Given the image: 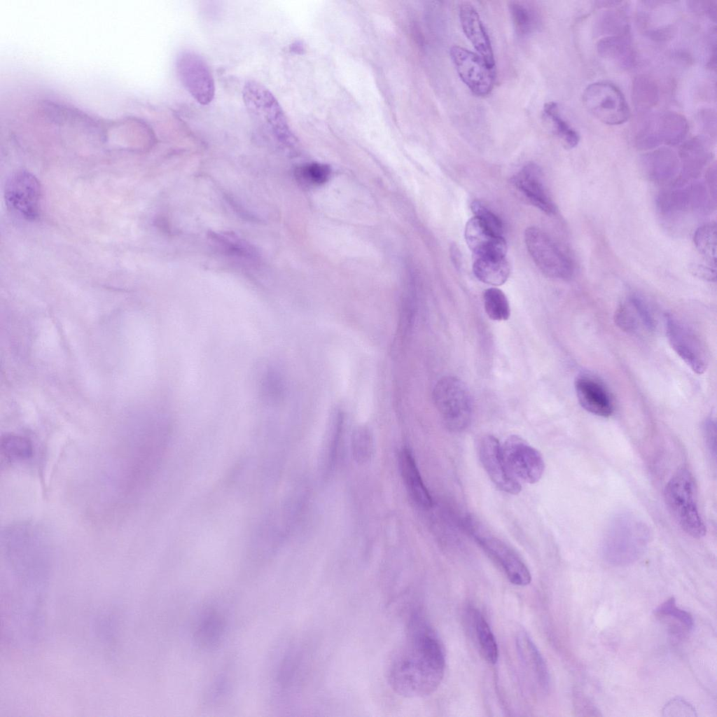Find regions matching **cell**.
Here are the masks:
<instances>
[{"label": "cell", "instance_id": "cell-30", "mask_svg": "<svg viewBox=\"0 0 717 717\" xmlns=\"http://www.w3.org/2000/svg\"><path fill=\"white\" fill-rule=\"evenodd\" d=\"M473 626L480 651L485 660L494 664L498 661L499 649L495 636L484 616L478 611L473 613Z\"/></svg>", "mask_w": 717, "mask_h": 717}, {"label": "cell", "instance_id": "cell-5", "mask_svg": "<svg viewBox=\"0 0 717 717\" xmlns=\"http://www.w3.org/2000/svg\"><path fill=\"white\" fill-rule=\"evenodd\" d=\"M433 397L448 429L461 431L468 426L472 416V400L461 380L451 376L443 377L436 383Z\"/></svg>", "mask_w": 717, "mask_h": 717}, {"label": "cell", "instance_id": "cell-24", "mask_svg": "<svg viewBox=\"0 0 717 717\" xmlns=\"http://www.w3.org/2000/svg\"><path fill=\"white\" fill-rule=\"evenodd\" d=\"M644 174L654 181H663L673 177L678 170L676 154L669 148H660L646 155L643 160Z\"/></svg>", "mask_w": 717, "mask_h": 717}, {"label": "cell", "instance_id": "cell-47", "mask_svg": "<svg viewBox=\"0 0 717 717\" xmlns=\"http://www.w3.org/2000/svg\"><path fill=\"white\" fill-rule=\"evenodd\" d=\"M690 271L698 278L709 281H716V270L701 264L693 263L690 266Z\"/></svg>", "mask_w": 717, "mask_h": 717}, {"label": "cell", "instance_id": "cell-19", "mask_svg": "<svg viewBox=\"0 0 717 717\" xmlns=\"http://www.w3.org/2000/svg\"><path fill=\"white\" fill-rule=\"evenodd\" d=\"M644 128L658 146H675L685 138L689 126L686 118L674 111H666L644 122Z\"/></svg>", "mask_w": 717, "mask_h": 717}, {"label": "cell", "instance_id": "cell-28", "mask_svg": "<svg viewBox=\"0 0 717 717\" xmlns=\"http://www.w3.org/2000/svg\"><path fill=\"white\" fill-rule=\"evenodd\" d=\"M682 162L683 172L691 176H695L706 164L710 153L705 140L701 137H695L685 141L679 152Z\"/></svg>", "mask_w": 717, "mask_h": 717}, {"label": "cell", "instance_id": "cell-9", "mask_svg": "<svg viewBox=\"0 0 717 717\" xmlns=\"http://www.w3.org/2000/svg\"><path fill=\"white\" fill-rule=\"evenodd\" d=\"M179 80L195 101L207 105L215 95V83L209 67L198 53L190 50L180 52L176 59Z\"/></svg>", "mask_w": 717, "mask_h": 717}, {"label": "cell", "instance_id": "cell-39", "mask_svg": "<svg viewBox=\"0 0 717 717\" xmlns=\"http://www.w3.org/2000/svg\"><path fill=\"white\" fill-rule=\"evenodd\" d=\"M654 613L658 615L671 617L678 620L688 630H690L693 627V618L691 614L677 607L676 599L673 597L657 606L654 610Z\"/></svg>", "mask_w": 717, "mask_h": 717}, {"label": "cell", "instance_id": "cell-43", "mask_svg": "<svg viewBox=\"0 0 717 717\" xmlns=\"http://www.w3.org/2000/svg\"><path fill=\"white\" fill-rule=\"evenodd\" d=\"M261 391L267 401H278L282 394V383L278 374L274 371H267L261 382Z\"/></svg>", "mask_w": 717, "mask_h": 717}, {"label": "cell", "instance_id": "cell-25", "mask_svg": "<svg viewBox=\"0 0 717 717\" xmlns=\"http://www.w3.org/2000/svg\"><path fill=\"white\" fill-rule=\"evenodd\" d=\"M597 48L601 57L623 68H629L634 63L635 55L629 34L604 36L598 41Z\"/></svg>", "mask_w": 717, "mask_h": 717}, {"label": "cell", "instance_id": "cell-7", "mask_svg": "<svg viewBox=\"0 0 717 717\" xmlns=\"http://www.w3.org/2000/svg\"><path fill=\"white\" fill-rule=\"evenodd\" d=\"M524 241L531 257L543 274L562 279L572 277L571 260L544 231L529 227L524 233Z\"/></svg>", "mask_w": 717, "mask_h": 717}, {"label": "cell", "instance_id": "cell-22", "mask_svg": "<svg viewBox=\"0 0 717 717\" xmlns=\"http://www.w3.org/2000/svg\"><path fill=\"white\" fill-rule=\"evenodd\" d=\"M225 626V620L221 613L213 608H208L197 620L193 638L201 648H214L221 643Z\"/></svg>", "mask_w": 717, "mask_h": 717}, {"label": "cell", "instance_id": "cell-20", "mask_svg": "<svg viewBox=\"0 0 717 717\" xmlns=\"http://www.w3.org/2000/svg\"><path fill=\"white\" fill-rule=\"evenodd\" d=\"M462 30L466 38L485 61L494 68L492 43L486 29L475 8L469 4H462L459 11Z\"/></svg>", "mask_w": 717, "mask_h": 717}, {"label": "cell", "instance_id": "cell-31", "mask_svg": "<svg viewBox=\"0 0 717 717\" xmlns=\"http://www.w3.org/2000/svg\"><path fill=\"white\" fill-rule=\"evenodd\" d=\"M509 11L517 34L525 36L532 33L538 25V17L533 8L521 1H512Z\"/></svg>", "mask_w": 717, "mask_h": 717}, {"label": "cell", "instance_id": "cell-23", "mask_svg": "<svg viewBox=\"0 0 717 717\" xmlns=\"http://www.w3.org/2000/svg\"><path fill=\"white\" fill-rule=\"evenodd\" d=\"M516 646L520 657L525 667L531 672L538 684L546 690L550 683V675L546 663L529 636L524 632H519Z\"/></svg>", "mask_w": 717, "mask_h": 717}, {"label": "cell", "instance_id": "cell-4", "mask_svg": "<svg viewBox=\"0 0 717 717\" xmlns=\"http://www.w3.org/2000/svg\"><path fill=\"white\" fill-rule=\"evenodd\" d=\"M244 103L263 130L279 141L291 139V131L284 112L272 92L255 81H248L243 88Z\"/></svg>", "mask_w": 717, "mask_h": 717}, {"label": "cell", "instance_id": "cell-14", "mask_svg": "<svg viewBox=\"0 0 717 717\" xmlns=\"http://www.w3.org/2000/svg\"><path fill=\"white\" fill-rule=\"evenodd\" d=\"M478 452L485 471L499 489L510 494L521 491L520 482L508 469L496 438L491 435L483 436L479 442Z\"/></svg>", "mask_w": 717, "mask_h": 717}, {"label": "cell", "instance_id": "cell-21", "mask_svg": "<svg viewBox=\"0 0 717 717\" xmlns=\"http://www.w3.org/2000/svg\"><path fill=\"white\" fill-rule=\"evenodd\" d=\"M398 464L404 484L412 501L422 508H431L432 497L422 478L414 456L409 449L403 448L400 452Z\"/></svg>", "mask_w": 717, "mask_h": 717}, {"label": "cell", "instance_id": "cell-40", "mask_svg": "<svg viewBox=\"0 0 717 717\" xmlns=\"http://www.w3.org/2000/svg\"><path fill=\"white\" fill-rule=\"evenodd\" d=\"M330 174L329 168L324 165L309 164L297 170L298 179L308 184L319 185L324 183Z\"/></svg>", "mask_w": 717, "mask_h": 717}, {"label": "cell", "instance_id": "cell-42", "mask_svg": "<svg viewBox=\"0 0 717 717\" xmlns=\"http://www.w3.org/2000/svg\"><path fill=\"white\" fill-rule=\"evenodd\" d=\"M662 716L667 717L697 716L695 707L687 700L676 697L667 702L662 710Z\"/></svg>", "mask_w": 717, "mask_h": 717}, {"label": "cell", "instance_id": "cell-1", "mask_svg": "<svg viewBox=\"0 0 717 717\" xmlns=\"http://www.w3.org/2000/svg\"><path fill=\"white\" fill-rule=\"evenodd\" d=\"M445 667L444 649L436 632L424 614L415 611L388 663V684L401 697H425L438 688Z\"/></svg>", "mask_w": 717, "mask_h": 717}, {"label": "cell", "instance_id": "cell-32", "mask_svg": "<svg viewBox=\"0 0 717 717\" xmlns=\"http://www.w3.org/2000/svg\"><path fill=\"white\" fill-rule=\"evenodd\" d=\"M1 455L7 461H23L33 454V447L29 439L15 434H8L1 438Z\"/></svg>", "mask_w": 717, "mask_h": 717}, {"label": "cell", "instance_id": "cell-10", "mask_svg": "<svg viewBox=\"0 0 717 717\" xmlns=\"http://www.w3.org/2000/svg\"><path fill=\"white\" fill-rule=\"evenodd\" d=\"M668 341L679 357L697 374L704 373L709 366V354L704 342L686 324L671 314L665 316Z\"/></svg>", "mask_w": 717, "mask_h": 717}, {"label": "cell", "instance_id": "cell-13", "mask_svg": "<svg viewBox=\"0 0 717 717\" xmlns=\"http://www.w3.org/2000/svg\"><path fill=\"white\" fill-rule=\"evenodd\" d=\"M5 200L11 210L27 220L39 216L41 187L37 179L26 171L17 172L8 179Z\"/></svg>", "mask_w": 717, "mask_h": 717}, {"label": "cell", "instance_id": "cell-27", "mask_svg": "<svg viewBox=\"0 0 717 717\" xmlns=\"http://www.w3.org/2000/svg\"><path fill=\"white\" fill-rule=\"evenodd\" d=\"M473 271L482 282L500 286L508 279L510 267L506 257H474Z\"/></svg>", "mask_w": 717, "mask_h": 717}, {"label": "cell", "instance_id": "cell-36", "mask_svg": "<svg viewBox=\"0 0 717 717\" xmlns=\"http://www.w3.org/2000/svg\"><path fill=\"white\" fill-rule=\"evenodd\" d=\"M351 450L358 463L364 464L370 460L374 453V440L369 428L361 426L354 431L351 437Z\"/></svg>", "mask_w": 717, "mask_h": 717}, {"label": "cell", "instance_id": "cell-29", "mask_svg": "<svg viewBox=\"0 0 717 717\" xmlns=\"http://www.w3.org/2000/svg\"><path fill=\"white\" fill-rule=\"evenodd\" d=\"M632 100L635 107L646 112L659 101V88L655 81L648 75L636 76L632 83Z\"/></svg>", "mask_w": 717, "mask_h": 717}, {"label": "cell", "instance_id": "cell-37", "mask_svg": "<svg viewBox=\"0 0 717 717\" xmlns=\"http://www.w3.org/2000/svg\"><path fill=\"white\" fill-rule=\"evenodd\" d=\"M599 28L604 33L613 35L629 34V26L625 16L620 11H607L599 18Z\"/></svg>", "mask_w": 717, "mask_h": 717}, {"label": "cell", "instance_id": "cell-34", "mask_svg": "<svg viewBox=\"0 0 717 717\" xmlns=\"http://www.w3.org/2000/svg\"><path fill=\"white\" fill-rule=\"evenodd\" d=\"M484 307L487 316L494 321L507 320L510 308L505 293L497 288H489L483 293Z\"/></svg>", "mask_w": 717, "mask_h": 717}, {"label": "cell", "instance_id": "cell-11", "mask_svg": "<svg viewBox=\"0 0 717 717\" xmlns=\"http://www.w3.org/2000/svg\"><path fill=\"white\" fill-rule=\"evenodd\" d=\"M501 450L508 469L519 482L534 484L541 480L545 462L538 450L522 438L512 436L501 445Z\"/></svg>", "mask_w": 717, "mask_h": 717}, {"label": "cell", "instance_id": "cell-44", "mask_svg": "<svg viewBox=\"0 0 717 717\" xmlns=\"http://www.w3.org/2000/svg\"><path fill=\"white\" fill-rule=\"evenodd\" d=\"M575 708L578 716H600V711L581 691L575 692Z\"/></svg>", "mask_w": 717, "mask_h": 717}, {"label": "cell", "instance_id": "cell-2", "mask_svg": "<svg viewBox=\"0 0 717 717\" xmlns=\"http://www.w3.org/2000/svg\"><path fill=\"white\" fill-rule=\"evenodd\" d=\"M649 529L636 515L621 513L615 515L606 531L602 555L614 566H626L636 561L649 542Z\"/></svg>", "mask_w": 717, "mask_h": 717}, {"label": "cell", "instance_id": "cell-33", "mask_svg": "<svg viewBox=\"0 0 717 717\" xmlns=\"http://www.w3.org/2000/svg\"><path fill=\"white\" fill-rule=\"evenodd\" d=\"M543 113L552 122L555 133L567 148H572L578 145L580 140L578 133L561 117L555 102L545 103Z\"/></svg>", "mask_w": 717, "mask_h": 717}, {"label": "cell", "instance_id": "cell-6", "mask_svg": "<svg viewBox=\"0 0 717 717\" xmlns=\"http://www.w3.org/2000/svg\"><path fill=\"white\" fill-rule=\"evenodd\" d=\"M465 525L475 542L501 566L511 583L525 586L531 583L528 567L511 546L485 531L473 517H467Z\"/></svg>", "mask_w": 717, "mask_h": 717}, {"label": "cell", "instance_id": "cell-8", "mask_svg": "<svg viewBox=\"0 0 717 717\" xmlns=\"http://www.w3.org/2000/svg\"><path fill=\"white\" fill-rule=\"evenodd\" d=\"M583 102L593 116L607 125H620L630 117L622 92L610 82L598 81L587 85L583 94Z\"/></svg>", "mask_w": 717, "mask_h": 717}, {"label": "cell", "instance_id": "cell-38", "mask_svg": "<svg viewBox=\"0 0 717 717\" xmlns=\"http://www.w3.org/2000/svg\"><path fill=\"white\" fill-rule=\"evenodd\" d=\"M471 210L487 228L494 234L502 236L503 226L501 219L480 202L475 200L471 203Z\"/></svg>", "mask_w": 717, "mask_h": 717}, {"label": "cell", "instance_id": "cell-46", "mask_svg": "<svg viewBox=\"0 0 717 717\" xmlns=\"http://www.w3.org/2000/svg\"><path fill=\"white\" fill-rule=\"evenodd\" d=\"M690 7L695 12L708 15L714 21L716 19V1H689Z\"/></svg>", "mask_w": 717, "mask_h": 717}, {"label": "cell", "instance_id": "cell-17", "mask_svg": "<svg viewBox=\"0 0 717 717\" xmlns=\"http://www.w3.org/2000/svg\"><path fill=\"white\" fill-rule=\"evenodd\" d=\"M614 321L616 326L627 333H636L641 328L653 331L655 322L648 305L640 297L631 295L615 309Z\"/></svg>", "mask_w": 717, "mask_h": 717}, {"label": "cell", "instance_id": "cell-18", "mask_svg": "<svg viewBox=\"0 0 717 717\" xmlns=\"http://www.w3.org/2000/svg\"><path fill=\"white\" fill-rule=\"evenodd\" d=\"M464 237L474 257H506L507 246L503 236L492 232L475 216L467 222Z\"/></svg>", "mask_w": 717, "mask_h": 717}, {"label": "cell", "instance_id": "cell-41", "mask_svg": "<svg viewBox=\"0 0 717 717\" xmlns=\"http://www.w3.org/2000/svg\"><path fill=\"white\" fill-rule=\"evenodd\" d=\"M343 416L340 412H337L334 416L329 431L327 452V465L331 466L337 455L340 439L342 431Z\"/></svg>", "mask_w": 717, "mask_h": 717}, {"label": "cell", "instance_id": "cell-45", "mask_svg": "<svg viewBox=\"0 0 717 717\" xmlns=\"http://www.w3.org/2000/svg\"><path fill=\"white\" fill-rule=\"evenodd\" d=\"M716 422L712 417L705 419L703 424V436L709 451L714 457L716 456Z\"/></svg>", "mask_w": 717, "mask_h": 717}, {"label": "cell", "instance_id": "cell-26", "mask_svg": "<svg viewBox=\"0 0 717 717\" xmlns=\"http://www.w3.org/2000/svg\"><path fill=\"white\" fill-rule=\"evenodd\" d=\"M705 190L699 184L674 191L664 192L658 198V205L664 212L699 207L704 202Z\"/></svg>", "mask_w": 717, "mask_h": 717}, {"label": "cell", "instance_id": "cell-12", "mask_svg": "<svg viewBox=\"0 0 717 717\" xmlns=\"http://www.w3.org/2000/svg\"><path fill=\"white\" fill-rule=\"evenodd\" d=\"M450 54L460 78L470 90L478 97L488 95L494 85V68L480 55L461 46H452Z\"/></svg>", "mask_w": 717, "mask_h": 717}, {"label": "cell", "instance_id": "cell-15", "mask_svg": "<svg viewBox=\"0 0 717 717\" xmlns=\"http://www.w3.org/2000/svg\"><path fill=\"white\" fill-rule=\"evenodd\" d=\"M517 190L534 206L548 214H553L557 208L545 186L543 173L535 163H528L513 177Z\"/></svg>", "mask_w": 717, "mask_h": 717}, {"label": "cell", "instance_id": "cell-16", "mask_svg": "<svg viewBox=\"0 0 717 717\" xmlns=\"http://www.w3.org/2000/svg\"><path fill=\"white\" fill-rule=\"evenodd\" d=\"M577 399L580 406L590 413L602 417L612 415L614 408L612 398L606 387L597 380L587 376H578L574 383Z\"/></svg>", "mask_w": 717, "mask_h": 717}, {"label": "cell", "instance_id": "cell-3", "mask_svg": "<svg viewBox=\"0 0 717 717\" xmlns=\"http://www.w3.org/2000/svg\"><path fill=\"white\" fill-rule=\"evenodd\" d=\"M667 506L680 527L694 538H701L706 527L697 505L696 485L691 472L683 467L678 470L666 485Z\"/></svg>", "mask_w": 717, "mask_h": 717}, {"label": "cell", "instance_id": "cell-35", "mask_svg": "<svg viewBox=\"0 0 717 717\" xmlns=\"http://www.w3.org/2000/svg\"><path fill=\"white\" fill-rule=\"evenodd\" d=\"M716 223H710L698 228L693 236L696 248L714 267L716 263Z\"/></svg>", "mask_w": 717, "mask_h": 717}, {"label": "cell", "instance_id": "cell-48", "mask_svg": "<svg viewBox=\"0 0 717 717\" xmlns=\"http://www.w3.org/2000/svg\"><path fill=\"white\" fill-rule=\"evenodd\" d=\"M716 167H711L708 172V183L710 188L711 189V193L714 194L716 197Z\"/></svg>", "mask_w": 717, "mask_h": 717}]
</instances>
